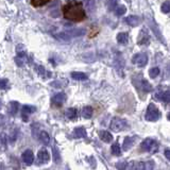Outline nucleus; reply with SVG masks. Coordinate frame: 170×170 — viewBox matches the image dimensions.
Wrapping results in <instances>:
<instances>
[{
    "instance_id": "a878e982",
    "label": "nucleus",
    "mask_w": 170,
    "mask_h": 170,
    "mask_svg": "<svg viewBox=\"0 0 170 170\" xmlns=\"http://www.w3.org/2000/svg\"><path fill=\"white\" fill-rule=\"evenodd\" d=\"M126 12H127V9H126V6H117V8L115 10V13H116V15L117 16L124 15Z\"/></svg>"
},
{
    "instance_id": "ddd939ff",
    "label": "nucleus",
    "mask_w": 170,
    "mask_h": 170,
    "mask_svg": "<svg viewBox=\"0 0 170 170\" xmlns=\"http://www.w3.org/2000/svg\"><path fill=\"white\" fill-rule=\"evenodd\" d=\"M134 142H135V137H132V136H129V137H126L124 140V146H122V148L124 150H129V149L132 148V146L134 145Z\"/></svg>"
},
{
    "instance_id": "a211bd4d",
    "label": "nucleus",
    "mask_w": 170,
    "mask_h": 170,
    "mask_svg": "<svg viewBox=\"0 0 170 170\" xmlns=\"http://www.w3.org/2000/svg\"><path fill=\"white\" fill-rule=\"evenodd\" d=\"M129 40V35L126 32H121V33L117 34V42L118 44H121V45H124V44L128 43Z\"/></svg>"
},
{
    "instance_id": "473e14b6",
    "label": "nucleus",
    "mask_w": 170,
    "mask_h": 170,
    "mask_svg": "<svg viewBox=\"0 0 170 170\" xmlns=\"http://www.w3.org/2000/svg\"><path fill=\"white\" fill-rule=\"evenodd\" d=\"M51 85H52L53 87H56V88L62 87V84H61V82H60V81H53L52 83H51Z\"/></svg>"
},
{
    "instance_id": "c9c22d12",
    "label": "nucleus",
    "mask_w": 170,
    "mask_h": 170,
    "mask_svg": "<svg viewBox=\"0 0 170 170\" xmlns=\"http://www.w3.org/2000/svg\"><path fill=\"white\" fill-rule=\"evenodd\" d=\"M167 118H168V120H170V112L168 113V115H167Z\"/></svg>"
},
{
    "instance_id": "6e6552de",
    "label": "nucleus",
    "mask_w": 170,
    "mask_h": 170,
    "mask_svg": "<svg viewBox=\"0 0 170 170\" xmlns=\"http://www.w3.org/2000/svg\"><path fill=\"white\" fill-rule=\"evenodd\" d=\"M37 160H38V162H40V164H45V163H47V162L50 160L49 152L47 151L46 149H42V150H40L38 153H37Z\"/></svg>"
},
{
    "instance_id": "aec40b11",
    "label": "nucleus",
    "mask_w": 170,
    "mask_h": 170,
    "mask_svg": "<svg viewBox=\"0 0 170 170\" xmlns=\"http://www.w3.org/2000/svg\"><path fill=\"white\" fill-rule=\"evenodd\" d=\"M40 139L44 145H48V144L50 142V136H49V134L47 133L46 131H42V132H40Z\"/></svg>"
},
{
    "instance_id": "c85d7f7f",
    "label": "nucleus",
    "mask_w": 170,
    "mask_h": 170,
    "mask_svg": "<svg viewBox=\"0 0 170 170\" xmlns=\"http://www.w3.org/2000/svg\"><path fill=\"white\" fill-rule=\"evenodd\" d=\"M52 158H53V161L56 162V164L61 161V158H60V152L56 150V148H53V154H52Z\"/></svg>"
},
{
    "instance_id": "f704fd0d",
    "label": "nucleus",
    "mask_w": 170,
    "mask_h": 170,
    "mask_svg": "<svg viewBox=\"0 0 170 170\" xmlns=\"http://www.w3.org/2000/svg\"><path fill=\"white\" fill-rule=\"evenodd\" d=\"M165 156L170 161V150H165Z\"/></svg>"
},
{
    "instance_id": "b1692460",
    "label": "nucleus",
    "mask_w": 170,
    "mask_h": 170,
    "mask_svg": "<svg viewBox=\"0 0 170 170\" xmlns=\"http://www.w3.org/2000/svg\"><path fill=\"white\" fill-rule=\"evenodd\" d=\"M18 102L16 101H12L10 103V113L11 115H16L17 111H18Z\"/></svg>"
},
{
    "instance_id": "7ed1b4c3",
    "label": "nucleus",
    "mask_w": 170,
    "mask_h": 170,
    "mask_svg": "<svg viewBox=\"0 0 170 170\" xmlns=\"http://www.w3.org/2000/svg\"><path fill=\"white\" fill-rule=\"evenodd\" d=\"M145 118H146V120H148V121L158 120V118H160V112H158V108H156V105L153 104V103L148 105Z\"/></svg>"
},
{
    "instance_id": "7c9ffc66",
    "label": "nucleus",
    "mask_w": 170,
    "mask_h": 170,
    "mask_svg": "<svg viewBox=\"0 0 170 170\" xmlns=\"http://www.w3.org/2000/svg\"><path fill=\"white\" fill-rule=\"evenodd\" d=\"M36 70H37V72H38V74H40V76H42V77H43L44 74H46L47 71L45 70V68L43 67V66H40V65H36Z\"/></svg>"
},
{
    "instance_id": "f3484780",
    "label": "nucleus",
    "mask_w": 170,
    "mask_h": 170,
    "mask_svg": "<svg viewBox=\"0 0 170 170\" xmlns=\"http://www.w3.org/2000/svg\"><path fill=\"white\" fill-rule=\"evenodd\" d=\"M74 137H77V138H84V137H86V131H85V129L82 127L76 128L74 131Z\"/></svg>"
},
{
    "instance_id": "2f4dec72",
    "label": "nucleus",
    "mask_w": 170,
    "mask_h": 170,
    "mask_svg": "<svg viewBox=\"0 0 170 170\" xmlns=\"http://www.w3.org/2000/svg\"><path fill=\"white\" fill-rule=\"evenodd\" d=\"M6 85H8V80L6 79H2V80L0 81V88L1 90H6Z\"/></svg>"
},
{
    "instance_id": "4468645a",
    "label": "nucleus",
    "mask_w": 170,
    "mask_h": 170,
    "mask_svg": "<svg viewBox=\"0 0 170 170\" xmlns=\"http://www.w3.org/2000/svg\"><path fill=\"white\" fill-rule=\"evenodd\" d=\"M100 139L104 142H111L113 140V135L108 131H101L99 133Z\"/></svg>"
},
{
    "instance_id": "f8f14e48",
    "label": "nucleus",
    "mask_w": 170,
    "mask_h": 170,
    "mask_svg": "<svg viewBox=\"0 0 170 170\" xmlns=\"http://www.w3.org/2000/svg\"><path fill=\"white\" fill-rule=\"evenodd\" d=\"M124 22H127V25L131 26V27H136L139 24V17L135 15H130L124 19Z\"/></svg>"
},
{
    "instance_id": "c756f323",
    "label": "nucleus",
    "mask_w": 170,
    "mask_h": 170,
    "mask_svg": "<svg viewBox=\"0 0 170 170\" xmlns=\"http://www.w3.org/2000/svg\"><path fill=\"white\" fill-rule=\"evenodd\" d=\"M116 167L119 170H124L126 167H128L127 162H118V164H116Z\"/></svg>"
},
{
    "instance_id": "20e7f679",
    "label": "nucleus",
    "mask_w": 170,
    "mask_h": 170,
    "mask_svg": "<svg viewBox=\"0 0 170 170\" xmlns=\"http://www.w3.org/2000/svg\"><path fill=\"white\" fill-rule=\"evenodd\" d=\"M140 147H142V149L144 151L150 152V153H154V152L158 151V142L152 138H146L145 140L142 142Z\"/></svg>"
},
{
    "instance_id": "9d476101",
    "label": "nucleus",
    "mask_w": 170,
    "mask_h": 170,
    "mask_svg": "<svg viewBox=\"0 0 170 170\" xmlns=\"http://www.w3.org/2000/svg\"><path fill=\"white\" fill-rule=\"evenodd\" d=\"M66 100V95L64 93H59L52 97V103L56 105H62Z\"/></svg>"
},
{
    "instance_id": "5701e85b",
    "label": "nucleus",
    "mask_w": 170,
    "mask_h": 170,
    "mask_svg": "<svg viewBox=\"0 0 170 170\" xmlns=\"http://www.w3.org/2000/svg\"><path fill=\"white\" fill-rule=\"evenodd\" d=\"M112 153L116 156H119L121 154V148H120V145L118 144V142H115L114 145L112 146Z\"/></svg>"
},
{
    "instance_id": "9b49d317",
    "label": "nucleus",
    "mask_w": 170,
    "mask_h": 170,
    "mask_svg": "<svg viewBox=\"0 0 170 170\" xmlns=\"http://www.w3.org/2000/svg\"><path fill=\"white\" fill-rule=\"evenodd\" d=\"M149 42H150V36H149L148 32L142 30L138 36V44L139 45H148Z\"/></svg>"
},
{
    "instance_id": "39448f33",
    "label": "nucleus",
    "mask_w": 170,
    "mask_h": 170,
    "mask_svg": "<svg viewBox=\"0 0 170 170\" xmlns=\"http://www.w3.org/2000/svg\"><path fill=\"white\" fill-rule=\"evenodd\" d=\"M132 63L138 67H145L148 63V56L142 52L136 53L132 58Z\"/></svg>"
},
{
    "instance_id": "0eeeda50",
    "label": "nucleus",
    "mask_w": 170,
    "mask_h": 170,
    "mask_svg": "<svg viewBox=\"0 0 170 170\" xmlns=\"http://www.w3.org/2000/svg\"><path fill=\"white\" fill-rule=\"evenodd\" d=\"M22 161H24V163H25L26 165L30 166V165L33 164L34 155H33V152H32L31 150H26V151L22 152Z\"/></svg>"
},
{
    "instance_id": "1a4fd4ad",
    "label": "nucleus",
    "mask_w": 170,
    "mask_h": 170,
    "mask_svg": "<svg viewBox=\"0 0 170 170\" xmlns=\"http://www.w3.org/2000/svg\"><path fill=\"white\" fill-rule=\"evenodd\" d=\"M36 111L35 106H32V105H24L22 108V119L24 121H28V116L32 113Z\"/></svg>"
},
{
    "instance_id": "393cba45",
    "label": "nucleus",
    "mask_w": 170,
    "mask_h": 170,
    "mask_svg": "<svg viewBox=\"0 0 170 170\" xmlns=\"http://www.w3.org/2000/svg\"><path fill=\"white\" fill-rule=\"evenodd\" d=\"M49 1L50 0H31V3H32V6L38 8V6H44V4L48 3Z\"/></svg>"
},
{
    "instance_id": "f03ea898",
    "label": "nucleus",
    "mask_w": 170,
    "mask_h": 170,
    "mask_svg": "<svg viewBox=\"0 0 170 170\" xmlns=\"http://www.w3.org/2000/svg\"><path fill=\"white\" fill-rule=\"evenodd\" d=\"M111 130L114 131V132H121V131L126 130L128 128V122L126 119H122V118L119 117H114L111 121Z\"/></svg>"
},
{
    "instance_id": "6ab92c4d",
    "label": "nucleus",
    "mask_w": 170,
    "mask_h": 170,
    "mask_svg": "<svg viewBox=\"0 0 170 170\" xmlns=\"http://www.w3.org/2000/svg\"><path fill=\"white\" fill-rule=\"evenodd\" d=\"M93 108L92 106H85L82 111V116H83L85 119H90L93 116Z\"/></svg>"
},
{
    "instance_id": "dca6fc26",
    "label": "nucleus",
    "mask_w": 170,
    "mask_h": 170,
    "mask_svg": "<svg viewBox=\"0 0 170 170\" xmlns=\"http://www.w3.org/2000/svg\"><path fill=\"white\" fill-rule=\"evenodd\" d=\"M15 62L17 63V65H18L19 67H22L26 63V53L19 51L18 54H17V56H16Z\"/></svg>"
},
{
    "instance_id": "cd10ccee",
    "label": "nucleus",
    "mask_w": 170,
    "mask_h": 170,
    "mask_svg": "<svg viewBox=\"0 0 170 170\" xmlns=\"http://www.w3.org/2000/svg\"><path fill=\"white\" fill-rule=\"evenodd\" d=\"M162 12L166 13V14L170 12V1H165L162 4Z\"/></svg>"
},
{
    "instance_id": "bb28decb",
    "label": "nucleus",
    "mask_w": 170,
    "mask_h": 170,
    "mask_svg": "<svg viewBox=\"0 0 170 170\" xmlns=\"http://www.w3.org/2000/svg\"><path fill=\"white\" fill-rule=\"evenodd\" d=\"M149 74H150V78H152V79L156 78L158 74H160V68H158V67L151 68L150 71H149Z\"/></svg>"
},
{
    "instance_id": "f257e3e1",
    "label": "nucleus",
    "mask_w": 170,
    "mask_h": 170,
    "mask_svg": "<svg viewBox=\"0 0 170 170\" xmlns=\"http://www.w3.org/2000/svg\"><path fill=\"white\" fill-rule=\"evenodd\" d=\"M63 13L65 18L74 22H80L85 17V11L83 9L82 3L79 2H71L66 4L63 8Z\"/></svg>"
},
{
    "instance_id": "2eb2a0df",
    "label": "nucleus",
    "mask_w": 170,
    "mask_h": 170,
    "mask_svg": "<svg viewBox=\"0 0 170 170\" xmlns=\"http://www.w3.org/2000/svg\"><path fill=\"white\" fill-rule=\"evenodd\" d=\"M71 78L74 80L77 81H85L87 80V76L84 72H80V71H74L71 72Z\"/></svg>"
},
{
    "instance_id": "72a5a7b5",
    "label": "nucleus",
    "mask_w": 170,
    "mask_h": 170,
    "mask_svg": "<svg viewBox=\"0 0 170 170\" xmlns=\"http://www.w3.org/2000/svg\"><path fill=\"white\" fill-rule=\"evenodd\" d=\"M1 142H2V147H3V149H4L6 148V135H4V134H2Z\"/></svg>"
},
{
    "instance_id": "4be33fe9",
    "label": "nucleus",
    "mask_w": 170,
    "mask_h": 170,
    "mask_svg": "<svg viewBox=\"0 0 170 170\" xmlns=\"http://www.w3.org/2000/svg\"><path fill=\"white\" fill-rule=\"evenodd\" d=\"M140 84H142V90H144V92H146V93H150V92L152 90L151 84L149 83V82L147 80H144V79H142V83H140Z\"/></svg>"
},
{
    "instance_id": "423d86ee",
    "label": "nucleus",
    "mask_w": 170,
    "mask_h": 170,
    "mask_svg": "<svg viewBox=\"0 0 170 170\" xmlns=\"http://www.w3.org/2000/svg\"><path fill=\"white\" fill-rule=\"evenodd\" d=\"M154 168V162H137L135 163L134 170H153Z\"/></svg>"
},
{
    "instance_id": "412c9836",
    "label": "nucleus",
    "mask_w": 170,
    "mask_h": 170,
    "mask_svg": "<svg viewBox=\"0 0 170 170\" xmlns=\"http://www.w3.org/2000/svg\"><path fill=\"white\" fill-rule=\"evenodd\" d=\"M77 108H68L67 111H66V117L68 118V119H74V118L77 117Z\"/></svg>"
}]
</instances>
